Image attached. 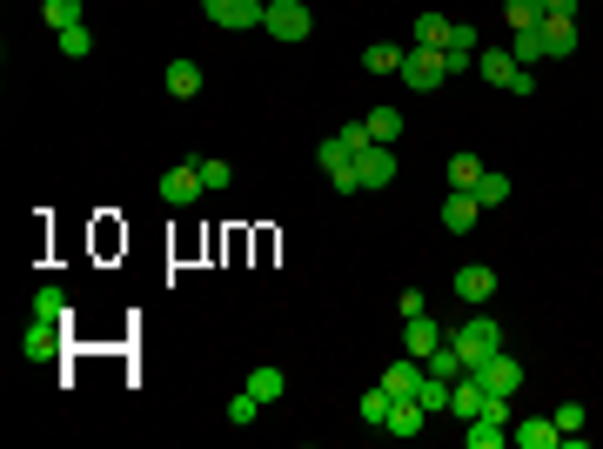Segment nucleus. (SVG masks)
<instances>
[{
	"instance_id": "obj_26",
	"label": "nucleus",
	"mask_w": 603,
	"mask_h": 449,
	"mask_svg": "<svg viewBox=\"0 0 603 449\" xmlns=\"http://www.w3.org/2000/svg\"><path fill=\"white\" fill-rule=\"evenodd\" d=\"M54 41H61V54H67V61H81V54H94V34H88V21H81V27H61Z\"/></svg>"
},
{
	"instance_id": "obj_8",
	"label": "nucleus",
	"mask_w": 603,
	"mask_h": 449,
	"mask_svg": "<svg viewBox=\"0 0 603 449\" xmlns=\"http://www.w3.org/2000/svg\"><path fill=\"white\" fill-rule=\"evenodd\" d=\"M443 342H449V329H436L429 315H409V322H402V349H409L416 362H429L436 349H443Z\"/></svg>"
},
{
	"instance_id": "obj_20",
	"label": "nucleus",
	"mask_w": 603,
	"mask_h": 449,
	"mask_svg": "<svg viewBox=\"0 0 603 449\" xmlns=\"http://www.w3.org/2000/svg\"><path fill=\"white\" fill-rule=\"evenodd\" d=\"M510 54H516V68L550 61V47H543V21H536V27H516V47H510Z\"/></svg>"
},
{
	"instance_id": "obj_27",
	"label": "nucleus",
	"mask_w": 603,
	"mask_h": 449,
	"mask_svg": "<svg viewBox=\"0 0 603 449\" xmlns=\"http://www.w3.org/2000/svg\"><path fill=\"white\" fill-rule=\"evenodd\" d=\"M362 121H369V135H376V141H389V148H396V135H402V114L396 108H376V114H362Z\"/></svg>"
},
{
	"instance_id": "obj_6",
	"label": "nucleus",
	"mask_w": 603,
	"mask_h": 449,
	"mask_svg": "<svg viewBox=\"0 0 603 449\" xmlns=\"http://www.w3.org/2000/svg\"><path fill=\"white\" fill-rule=\"evenodd\" d=\"M201 7H208V21L228 27V34H242V27H262V14H268V0H201Z\"/></svg>"
},
{
	"instance_id": "obj_14",
	"label": "nucleus",
	"mask_w": 603,
	"mask_h": 449,
	"mask_svg": "<svg viewBox=\"0 0 603 449\" xmlns=\"http://www.w3.org/2000/svg\"><path fill=\"white\" fill-rule=\"evenodd\" d=\"M510 436H516L523 449H557V443H563L557 416H523V423H510Z\"/></svg>"
},
{
	"instance_id": "obj_37",
	"label": "nucleus",
	"mask_w": 603,
	"mask_h": 449,
	"mask_svg": "<svg viewBox=\"0 0 603 449\" xmlns=\"http://www.w3.org/2000/svg\"><path fill=\"white\" fill-rule=\"evenodd\" d=\"M557 429H563V436H577V429H583V403H563L557 409Z\"/></svg>"
},
{
	"instance_id": "obj_23",
	"label": "nucleus",
	"mask_w": 603,
	"mask_h": 449,
	"mask_svg": "<svg viewBox=\"0 0 603 449\" xmlns=\"http://www.w3.org/2000/svg\"><path fill=\"white\" fill-rule=\"evenodd\" d=\"M449 34H456V21H443V14H416V47H449Z\"/></svg>"
},
{
	"instance_id": "obj_13",
	"label": "nucleus",
	"mask_w": 603,
	"mask_h": 449,
	"mask_svg": "<svg viewBox=\"0 0 603 449\" xmlns=\"http://www.w3.org/2000/svg\"><path fill=\"white\" fill-rule=\"evenodd\" d=\"M54 349H61V322L34 315V322H27V336H21V356H27V362H47Z\"/></svg>"
},
{
	"instance_id": "obj_22",
	"label": "nucleus",
	"mask_w": 603,
	"mask_h": 449,
	"mask_svg": "<svg viewBox=\"0 0 603 449\" xmlns=\"http://www.w3.org/2000/svg\"><path fill=\"white\" fill-rule=\"evenodd\" d=\"M416 403H423L429 416H449V382H443V376H429V369H423V382H416Z\"/></svg>"
},
{
	"instance_id": "obj_10",
	"label": "nucleus",
	"mask_w": 603,
	"mask_h": 449,
	"mask_svg": "<svg viewBox=\"0 0 603 449\" xmlns=\"http://www.w3.org/2000/svg\"><path fill=\"white\" fill-rule=\"evenodd\" d=\"M456 295H463L469 309H483V302L496 295V269L490 262H463V269H456Z\"/></svg>"
},
{
	"instance_id": "obj_1",
	"label": "nucleus",
	"mask_w": 603,
	"mask_h": 449,
	"mask_svg": "<svg viewBox=\"0 0 603 449\" xmlns=\"http://www.w3.org/2000/svg\"><path fill=\"white\" fill-rule=\"evenodd\" d=\"M449 349L463 356V369H483V362L503 349V322H496V315H469V322H449Z\"/></svg>"
},
{
	"instance_id": "obj_24",
	"label": "nucleus",
	"mask_w": 603,
	"mask_h": 449,
	"mask_svg": "<svg viewBox=\"0 0 603 449\" xmlns=\"http://www.w3.org/2000/svg\"><path fill=\"white\" fill-rule=\"evenodd\" d=\"M41 21L61 34V27H81V0H41Z\"/></svg>"
},
{
	"instance_id": "obj_33",
	"label": "nucleus",
	"mask_w": 603,
	"mask_h": 449,
	"mask_svg": "<svg viewBox=\"0 0 603 449\" xmlns=\"http://www.w3.org/2000/svg\"><path fill=\"white\" fill-rule=\"evenodd\" d=\"M362 423H369V429H382V423H389V389H382V382L369 389V396H362Z\"/></svg>"
},
{
	"instance_id": "obj_39",
	"label": "nucleus",
	"mask_w": 603,
	"mask_h": 449,
	"mask_svg": "<svg viewBox=\"0 0 603 449\" xmlns=\"http://www.w3.org/2000/svg\"><path fill=\"white\" fill-rule=\"evenodd\" d=\"M543 14H577V0H543Z\"/></svg>"
},
{
	"instance_id": "obj_4",
	"label": "nucleus",
	"mask_w": 603,
	"mask_h": 449,
	"mask_svg": "<svg viewBox=\"0 0 603 449\" xmlns=\"http://www.w3.org/2000/svg\"><path fill=\"white\" fill-rule=\"evenodd\" d=\"M262 27L275 34V41H309V34H315V14L302 7V0H268Z\"/></svg>"
},
{
	"instance_id": "obj_30",
	"label": "nucleus",
	"mask_w": 603,
	"mask_h": 449,
	"mask_svg": "<svg viewBox=\"0 0 603 449\" xmlns=\"http://www.w3.org/2000/svg\"><path fill=\"white\" fill-rule=\"evenodd\" d=\"M34 315L61 322V315H67V289H54V282H47V289H34Z\"/></svg>"
},
{
	"instance_id": "obj_5",
	"label": "nucleus",
	"mask_w": 603,
	"mask_h": 449,
	"mask_svg": "<svg viewBox=\"0 0 603 449\" xmlns=\"http://www.w3.org/2000/svg\"><path fill=\"white\" fill-rule=\"evenodd\" d=\"M469 376L483 382V389H490V396H516V389H523V362H516L510 349H496V356L483 362V369H469Z\"/></svg>"
},
{
	"instance_id": "obj_34",
	"label": "nucleus",
	"mask_w": 603,
	"mask_h": 449,
	"mask_svg": "<svg viewBox=\"0 0 603 449\" xmlns=\"http://www.w3.org/2000/svg\"><path fill=\"white\" fill-rule=\"evenodd\" d=\"M255 416H262V396H255V389L228 396V423H255Z\"/></svg>"
},
{
	"instance_id": "obj_31",
	"label": "nucleus",
	"mask_w": 603,
	"mask_h": 449,
	"mask_svg": "<svg viewBox=\"0 0 603 449\" xmlns=\"http://www.w3.org/2000/svg\"><path fill=\"white\" fill-rule=\"evenodd\" d=\"M248 389H255V396H262V403H275V396H282V369H248Z\"/></svg>"
},
{
	"instance_id": "obj_7",
	"label": "nucleus",
	"mask_w": 603,
	"mask_h": 449,
	"mask_svg": "<svg viewBox=\"0 0 603 449\" xmlns=\"http://www.w3.org/2000/svg\"><path fill=\"white\" fill-rule=\"evenodd\" d=\"M195 195H208V188H201V168H195V161H175V168L161 175V202H168V208H188Z\"/></svg>"
},
{
	"instance_id": "obj_28",
	"label": "nucleus",
	"mask_w": 603,
	"mask_h": 449,
	"mask_svg": "<svg viewBox=\"0 0 603 449\" xmlns=\"http://www.w3.org/2000/svg\"><path fill=\"white\" fill-rule=\"evenodd\" d=\"M483 175V155H449V188H476Z\"/></svg>"
},
{
	"instance_id": "obj_36",
	"label": "nucleus",
	"mask_w": 603,
	"mask_h": 449,
	"mask_svg": "<svg viewBox=\"0 0 603 449\" xmlns=\"http://www.w3.org/2000/svg\"><path fill=\"white\" fill-rule=\"evenodd\" d=\"M195 168H201V188H208V195H215V188H228V181H235V175H228V161H195Z\"/></svg>"
},
{
	"instance_id": "obj_29",
	"label": "nucleus",
	"mask_w": 603,
	"mask_h": 449,
	"mask_svg": "<svg viewBox=\"0 0 603 449\" xmlns=\"http://www.w3.org/2000/svg\"><path fill=\"white\" fill-rule=\"evenodd\" d=\"M423 369H429V376H443V382H456V376H469V369H463V356H456V349H449V342H443V349H436V356H429V362H423Z\"/></svg>"
},
{
	"instance_id": "obj_16",
	"label": "nucleus",
	"mask_w": 603,
	"mask_h": 449,
	"mask_svg": "<svg viewBox=\"0 0 603 449\" xmlns=\"http://www.w3.org/2000/svg\"><path fill=\"white\" fill-rule=\"evenodd\" d=\"M161 88L175 94V101H195V94H201V68L188 61V54H175V61H168V74H161Z\"/></svg>"
},
{
	"instance_id": "obj_25",
	"label": "nucleus",
	"mask_w": 603,
	"mask_h": 449,
	"mask_svg": "<svg viewBox=\"0 0 603 449\" xmlns=\"http://www.w3.org/2000/svg\"><path fill=\"white\" fill-rule=\"evenodd\" d=\"M362 68H369V74H396V68H402V47H389V41L362 47Z\"/></svg>"
},
{
	"instance_id": "obj_15",
	"label": "nucleus",
	"mask_w": 603,
	"mask_h": 449,
	"mask_svg": "<svg viewBox=\"0 0 603 449\" xmlns=\"http://www.w3.org/2000/svg\"><path fill=\"white\" fill-rule=\"evenodd\" d=\"M543 47H550V61L577 54V14H543Z\"/></svg>"
},
{
	"instance_id": "obj_9",
	"label": "nucleus",
	"mask_w": 603,
	"mask_h": 449,
	"mask_svg": "<svg viewBox=\"0 0 603 449\" xmlns=\"http://www.w3.org/2000/svg\"><path fill=\"white\" fill-rule=\"evenodd\" d=\"M356 175H362V188H389V181H396V155H389V141H369V148H362Z\"/></svg>"
},
{
	"instance_id": "obj_19",
	"label": "nucleus",
	"mask_w": 603,
	"mask_h": 449,
	"mask_svg": "<svg viewBox=\"0 0 603 449\" xmlns=\"http://www.w3.org/2000/svg\"><path fill=\"white\" fill-rule=\"evenodd\" d=\"M416 382H423V362L396 356V362H389V376H382V389H389V396H416Z\"/></svg>"
},
{
	"instance_id": "obj_32",
	"label": "nucleus",
	"mask_w": 603,
	"mask_h": 449,
	"mask_svg": "<svg viewBox=\"0 0 603 449\" xmlns=\"http://www.w3.org/2000/svg\"><path fill=\"white\" fill-rule=\"evenodd\" d=\"M503 21L510 27H536L543 21V0H503Z\"/></svg>"
},
{
	"instance_id": "obj_11",
	"label": "nucleus",
	"mask_w": 603,
	"mask_h": 449,
	"mask_svg": "<svg viewBox=\"0 0 603 449\" xmlns=\"http://www.w3.org/2000/svg\"><path fill=\"white\" fill-rule=\"evenodd\" d=\"M382 429H389V436H423L429 409L416 403V396H389V423H382Z\"/></svg>"
},
{
	"instance_id": "obj_17",
	"label": "nucleus",
	"mask_w": 603,
	"mask_h": 449,
	"mask_svg": "<svg viewBox=\"0 0 603 449\" xmlns=\"http://www.w3.org/2000/svg\"><path fill=\"white\" fill-rule=\"evenodd\" d=\"M483 403H490V389H483L476 376H456V382H449V416H463V423H469Z\"/></svg>"
},
{
	"instance_id": "obj_21",
	"label": "nucleus",
	"mask_w": 603,
	"mask_h": 449,
	"mask_svg": "<svg viewBox=\"0 0 603 449\" xmlns=\"http://www.w3.org/2000/svg\"><path fill=\"white\" fill-rule=\"evenodd\" d=\"M469 195H476V202H483V208H503V202H510V175H496V168H483Z\"/></svg>"
},
{
	"instance_id": "obj_2",
	"label": "nucleus",
	"mask_w": 603,
	"mask_h": 449,
	"mask_svg": "<svg viewBox=\"0 0 603 449\" xmlns=\"http://www.w3.org/2000/svg\"><path fill=\"white\" fill-rule=\"evenodd\" d=\"M402 88H416V94H436L449 81V61H443V47H409L402 54V68H396Z\"/></svg>"
},
{
	"instance_id": "obj_38",
	"label": "nucleus",
	"mask_w": 603,
	"mask_h": 449,
	"mask_svg": "<svg viewBox=\"0 0 603 449\" xmlns=\"http://www.w3.org/2000/svg\"><path fill=\"white\" fill-rule=\"evenodd\" d=\"M409 315H429V302H423V289H402V322Z\"/></svg>"
},
{
	"instance_id": "obj_12",
	"label": "nucleus",
	"mask_w": 603,
	"mask_h": 449,
	"mask_svg": "<svg viewBox=\"0 0 603 449\" xmlns=\"http://www.w3.org/2000/svg\"><path fill=\"white\" fill-rule=\"evenodd\" d=\"M476 215H483V202H476L469 188H449V195H443V228H449V235H469Z\"/></svg>"
},
{
	"instance_id": "obj_3",
	"label": "nucleus",
	"mask_w": 603,
	"mask_h": 449,
	"mask_svg": "<svg viewBox=\"0 0 603 449\" xmlns=\"http://www.w3.org/2000/svg\"><path fill=\"white\" fill-rule=\"evenodd\" d=\"M510 423H516V416H510V396H490V403L469 416L463 436H469V449H496L503 436H510Z\"/></svg>"
},
{
	"instance_id": "obj_18",
	"label": "nucleus",
	"mask_w": 603,
	"mask_h": 449,
	"mask_svg": "<svg viewBox=\"0 0 603 449\" xmlns=\"http://www.w3.org/2000/svg\"><path fill=\"white\" fill-rule=\"evenodd\" d=\"M476 74H483L490 88H510L516 81V54L510 47H483V54H476Z\"/></svg>"
},
{
	"instance_id": "obj_35",
	"label": "nucleus",
	"mask_w": 603,
	"mask_h": 449,
	"mask_svg": "<svg viewBox=\"0 0 603 449\" xmlns=\"http://www.w3.org/2000/svg\"><path fill=\"white\" fill-rule=\"evenodd\" d=\"M335 141H342V148H349V155H362V148H369V121H342V128H335Z\"/></svg>"
}]
</instances>
